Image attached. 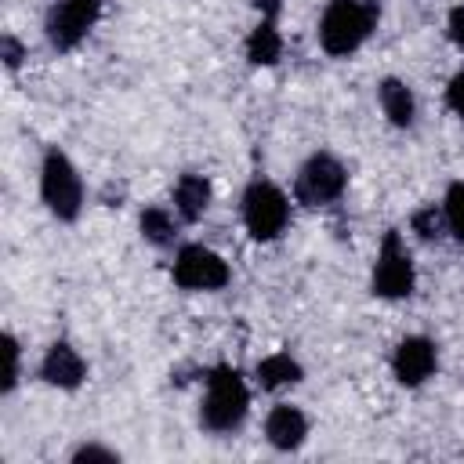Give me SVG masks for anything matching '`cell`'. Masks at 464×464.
Returning a JSON list of instances; mask_svg holds the SVG:
<instances>
[{
    "mask_svg": "<svg viewBox=\"0 0 464 464\" xmlns=\"http://www.w3.org/2000/svg\"><path fill=\"white\" fill-rule=\"evenodd\" d=\"M250 417V384L239 366L218 362L203 377V395H199V428L225 439L236 435Z\"/></svg>",
    "mask_w": 464,
    "mask_h": 464,
    "instance_id": "obj_1",
    "label": "cell"
},
{
    "mask_svg": "<svg viewBox=\"0 0 464 464\" xmlns=\"http://www.w3.org/2000/svg\"><path fill=\"white\" fill-rule=\"evenodd\" d=\"M377 0H326L315 22V40L326 58H352L377 33Z\"/></svg>",
    "mask_w": 464,
    "mask_h": 464,
    "instance_id": "obj_2",
    "label": "cell"
},
{
    "mask_svg": "<svg viewBox=\"0 0 464 464\" xmlns=\"http://www.w3.org/2000/svg\"><path fill=\"white\" fill-rule=\"evenodd\" d=\"M40 203L62 225L80 221V214L87 207V188H83L80 167L58 145H47L40 156Z\"/></svg>",
    "mask_w": 464,
    "mask_h": 464,
    "instance_id": "obj_3",
    "label": "cell"
},
{
    "mask_svg": "<svg viewBox=\"0 0 464 464\" xmlns=\"http://www.w3.org/2000/svg\"><path fill=\"white\" fill-rule=\"evenodd\" d=\"M290 218H294V203L276 181H268V178L246 181V188L239 196V221L254 243L283 239V232L290 228Z\"/></svg>",
    "mask_w": 464,
    "mask_h": 464,
    "instance_id": "obj_4",
    "label": "cell"
},
{
    "mask_svg": "<svg viewBox=\"0 0 464 464\" xmlns=\"http://www.w3.org/2000/svg\"><path fill=\"white\" fill-rule=\"evenodd\" d=\"M417 290V261L399 228H384L373 265H370V294L377 301H406Z\"/></svg>",
    "mask_w": 464,
    "mask_h": 464,
    "instance_id": "obj_5",
    "label": "cell"
},
{
    "mask_svg": "<svg viewBox=\"0 0 464 464\" xmlns=\"http://www.w3.org/2000/svg\"><path fill=\"white\" fill-rule=\"evenodd\" d=\"M344 192H348V167L341 156H334L330 149H315L312 156L301 160L294 174V203L308 210H323L341 203Z\"/></svg>",
    "mask_w": 464,
    "mask_h": 464,
    "instance_id": "obj_6",
    "label": "cell"
},
{
    "mask_svg": "<svg viewBox=\"0 0 464 464\" xmlns=\"http://www.w3.org/2000/svg\"><path fill=\"white\" fill-rule=\"evenodd\" d=\"M170 283L185 294H218L232 283V265L207 243H178L170 261Z\"/></svg>",
    "mask_w": 464,
    "mask_h": 464,
    "instance_id": "obj_7",
    "label": "cell"
},
{
    "mask_svg": "<svg viewBox=\"0 0 464 464\" xmlns=\"http://www.w3.org/2000/svg\"><path fill=\"white\" fill-rule=\"evenodd\" d=\"M102 11H105V0H54L44 14V36L51 51L58 54L76 51L91 36V29L102 22Z\"/></svg>",
    "mask_w": 464,
    "mask_h": 464,
    "instance_id": "obj_8",
    "label": "cell"
},
{
    "mask_svg": "<svg viewBox=\"0 0 464 464\" xmlns=\"http://www.w3.org/2000/svg\"><path fill=\"white\" fill-rule=\"evenodd\" d=\"M388 366L402 388H420L439 373V344L424 334H406L395 341Z\"/></svg>",
    "mask_w": 464,
    "mask_h": 464,
    "instance_id": "obj_9",
    "label": "cell"
},
{
    "mask_svg": "<svg viewBox=\"0 0 464 464\" xmlns=\"http://www.w3.org/2000/svg\"><path fill=\"white\" fill-rule=\"evenodd\" d=\"M36 377L47 384V388H58V392H76L87 384V359L80 355V348L65 337L51 341L40 355V366H36Z\"/></svg>",
    "mask_w": 464,
    "mask_h": 464,
    "instance_id": "obj_10",
    "label": "cell"
},
{
    "mask_svg": "<svg viewBox=\"0 0 464 464\" xmlns=\"http://www.w3.org/2000/svg\"><path fill=\"white\" fill-rule=\"evenodd\" d=\"M261 431L276 453H297L312 435V420L297 402H276V406H268Z\"/></svg>",
    "mask_w": 464,
    "mask_h": 464,
    "instance_id": "obj_11",
    "label": "cell"
},
{
    "mask_svg": "<svg viewBox=\"0 0 464 464\" xmlns=\"http://www.w3.org/2000/svg\"><path fill=\"white\" fill-rule=\"evenodd\" d=\"M170 203H174V210H178V218L185 225H196V221L207 218V210L214 203V181L207 174H199V170H185L170 185Z\"/></svg>",
    "mask_w": 464,
    "mask_h": 464,
    "instance_id": "obj_12",
    "label": "cell"
},
{
    "mask_svg": "<svg viewBox=\"0 0 464 464\" xmlns=\"http://www.w3.org/2000/svg\"><path fill=\"white\" fill-rule=\"evenodd\" d=\"M283 51H286V40L276 18H257L243 36V58L254 69H276L283 62Z\"/></svg>",
    "mask_w": 464,
    "mask_h": 464,
    "instance_id": "obj_13",
    "label": "cell"
},
{
    "mask_svg": "<svg viewBox=\"0 0 464 464\" xmlns=\"http://www.w3.org/2000/svg\"><path fill=\"white\" fill-rule=\"evenodd\" d=\"M377 105H381V116L395 130H410L417 123V94L402 76H381L377 80Z\"/></svg>",
    "mask_w": 464,
    "mask_h": 464,
    "instance_id": "obj_14",
    "label": "cell"
},
{
    "mask_svg": "<svg viewBox=\"0 0 464 464\" xmlns=\"http://www.w3.org/2000/svg\"><path fill=\"white\" fill-rule=\"evenodd\" d=\"M304 381V366L290 352H268L254 362V384L261 392H286Z\"/></svg>",
    "mask_w": 464,
    "mask_h": 464,
    "instance_id": "obj_15",
    "label": "cell"
},
{
    "mask_svg": "<svg viewBox=\"0 0 464 464\" xmlns=\"http://www.w3.org/2000/svg\"><path fill=\"white\" fill-rule=\"evenodd\" d=\"M181 225H185V221L178 218V210H174V207H163V203H149V207H141V214H138V232H141V239H145L149 246H156V250L178 246Z\"/></svg>",
    "mask_w": 464,
    "mask_h": 464,
    "instance_id": "obj_16",
    "label": "cell"
},
{
    "mask_svg": "<svg viewBox=\"0 0 464 464\" xmlns=\"http://www.w3.org/2000/svg\"><path fill=\"white\" fill-rule=\"evenodd\" d=\"M406 225H410V236L420 239V243H439V239L450 236L442 203H420V207H413L410 218H406Z\"/></svg>",
    "mask_w": 464,
    "mask_h": 464,
    "instance_id": "obj_17",
    "label": "cell"
},
{
    "mask_svg": "<svg viewBox=\"0 0 464 464\" xmlns=\"http://www.w3.org/2000/svg\"><path fill=\"white\" fill-rule=\"evenodd\" d=\"M439 203H442V214H446V228H450V239L464 246V178L450 181Z\"/></svg>",
    "mask_w": 464,
    "mask_h": 464,
    "instance_id": "obj_18",
    "label": "cell"
},
{
    "mask_svg": "<svg viewBox=\"0 0 464 464\" xmlns=\"http://www.w3.org/2000/svg\"><path fill=\"white\" fill-rule=\"evenodd\" d=\"M4 355H7V366H4V384H0V392L11 395V392L18 388V381H22V341H18L11 330H4Z\"/></svg>",
    "mask_w": 464,
    "mask_h": 464,
    "instance_id": "obj_19",
    "label": "cell"
},
{
    "mask_svg": "<svg viewBox=\"0 0 464 464\" xmlns=\"http://www.w3.org/2000/svg\"><path fill=\"white\" fill-rule=\"evenodd\" d=\"M72 464H120V450L105 446V442H80L72 453H69Z\"/></svg>",
    "mask_w": 464,
    "mask_h": 464,
    "instance_id": "obj_20",
    "label": "cell"
},
{
    "mask_svg": "<svg viewBox=\"0 0 464 464\" xmlns=\"http://www.w3.org/2000/svg\"><path fill=\"white\" fill-rule=\"evenodd\" d=\"M25 58H29V47H25L14 33H4V36H0V62H4V69H7V72H18V69L25 65Z\"/></svg>",
    "mask_w": 464,
    "mask_h": 464,
    "instance_id": "obj_21",
    "label": "cell"
},
{
    "mask_svg": "<svg viewBox=\"0 0 464 464\" xmlns=\"http://www.w3.org/2000/svg\"><path fill=\"white\" fill-rule=\"evenodd\" d=\"M446 109L464 123V65L446 80Z\"/></svg>",
    "mask_w": 464,
    "mask_h": 464,
    "instance_id": "obj_22",
    "label": "cell"
},
{
    "mask_svg": "<svg viewBox=\"0 0 464 464\" xmlns=\"http://www.w3.org/2000/svg\"><path fill=\"white\" fill-rule=\"evenodd\" d=\"M446 40H450L457 51H464V4H453V7L446 11Z\"/></svg>",
    "mask_w": 464,
    "mask_h": 464,
    "instance_id": "obj_23",
    "label": "cell"
},
{
    "mask_svg": "<svg viewBox=\"0 0 464 464\" xmlns=\"http://www.w3.org/2000/svg\"><path fill=\"white\" fill-rule=\"evenodd\" d=\"M254 7H257V18H279L283 0H254Z\"/></svg>",
    "mask_w": 464,
    "mask_h": 464,
    "instance_id": "obj_24",
    "label": "cell"
}]
</instances>
